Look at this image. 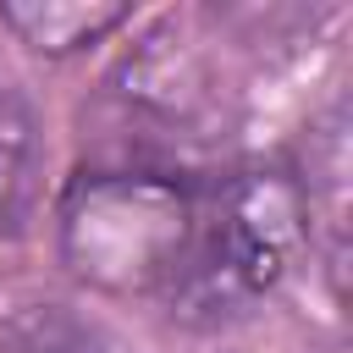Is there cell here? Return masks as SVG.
Instances as JSON below:
<instances>
[{"label":"cell","mask_w":353,"mask_h":353,"mask_svg":"<svg viewBox=\"0 0 353 353\" xmlns=\"http://www.w3.org/2000/svg\"><path fill=\"white\" fill-rule=\"evenodd\" d=\"M309 243V193L281 165H237L199 188L193 237L176 265L171 303L188 325H221L270 298Z\"/></svg>","instance_id":"obj_1"},{"label":"cell","mask_w":353,"mask_h":353,"mask_svg":"<svg viewBox=\"0 0 353 353\" xmlns=\"http://www.w3.org/2000/svg\"><path fill=\"white\" fill-rule=\"evenodd\" d=\"M199 188L149 165L83 171L55 210V243L77 281L110 298H165L193 237Z\"/></svg>","instance_id":"obj_2"},{"label":"cell","mask_w":353,"mask_h":353,"mask_svg":"<svg viewBox=\"0 0 353 353\" xmlns=\"http://www.w3.org/2000/svg\"><path fill=\"white\" fill-rule=\"evenodd\" d=\"M132 22V6L116 0H11L0 6V28L17 33L39 55H77Z\"/></svg>","instance_id":"obj_3"},{"label":"cell","mask_w":353,"mask_h":353,"mask_svg":"<svg viewBox=\"0 0 353 353\" xmlns=\"http://www.w3.org/2000/svg\"><path fill=\"white\" fill-rule=\"evenodd\" d=\"M33 193H39V116L11 83H0V237L22 226Z\"/></svg>","instance_id":"obj_4"},{"label":"cell","mask_w":353,"mask_h":353,"mask_svg":"<svg viewBox=\"0 0 353 353\" xmlns=\"http://www.w3.org/2000/svg\"><path fill=\"white\" fill-rule=\"evenodd\" d=\"M6 353H138L110 325L66 309V303H28L6 325Z\"/></svg>","instance_id":"obj_5"}]
</instances>
